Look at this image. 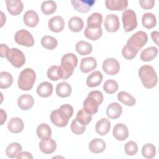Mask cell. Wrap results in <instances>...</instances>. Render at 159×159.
Segmentation results:
<instances>
[{"label":"cell","mask_w":159,"mask_h":159,"mask_svg":"<svg viewBox=\"0 0 159 159\" xmlns=\"http://www.w3.org/2000/svg\"><path fill=\"white\" fill-rule=\"evenodd\" d=\"M75 50L81 55H87L91 53L93 47L89 43L81 40L76 43Z\"/></svg>","instance_id":"obj_33"},{"label":"cell","mask_w":159,"mask_h":159,"mask_svg":"<svg viewBox=\"0 0 159 159\" xmlns=\"http://www.w3.org/2000/svg\"><path fill=\"white\" fill-rule=\"evenodd\" d=\"M71 130L76 135H81L86 130L84 125L80 123L76 118L73 119L71 123Z\"/></svg>","instance_id":"obj_45"},{"label":"cell","mask_w":159,"mask_h":159,"mask_svg":"<svg viewBox=\"0 0 159 159\" xmlns=\"http://www.w3.org/2000/svg\"><path fill=\"white\" fill-rule=\"evenodd\" d=\"M142 25L147 29H152L157 24V19L153 13H145L142 17Z\"/></svg>","instance_id":"obj_35"},{"label":"cell","mask_w":159,"mask_h":159,"mask_svg":"<svg viewBox=\"0 0 159 159\" xmlns=\"http://www.w3.org/2000/svg\"><path fill=\"white\" fill-rule=\"evenodd\" d=\"M122 112V106L117 102L111 103L106 109L107 116L111 119L119 118Z\"/></svg>","instance_id":"obj_22"},{"label":"cell","mask_w":159,"mask_h":159,"mask_svg":"<svg viewBox=\"0 0 159 159\" xmlns=\"http://www.w3.org/2000/svg\"><path fill=\"white\" fill-rule=\"evenodd\" d=\"M105 5L110 11H123L128 6L127 0H106Z\"/></svg>","instance_id":"obj_17"},{"label":"cell","mask_w":159,"mask_h":159,"mask_svg":"<svg viewBox=\"0 0 159 159\" xmlns=\"http://www.w3.org/2000/svg\"><path fill=\"white\" fill-rule=\"evenodd\" d=\"M124 150L126 155L132 156L135 155L138 152V145L134 141H129L125 144Z\"/></svg>","instance_id":"obj_46"},{"label":"cell","mask_w":159,"mask_h":159,"mask_svg":"<svg viewBox=\"0 0 159 159\" xmlns=\"http://www.w3.org/2000/svg\"><path fill=\"white\" fill-rule=\"evenodd\" d=\"M118 100L127 106H133L135 104V99L129 93L125 91H120L117 94Z\"/></svg>","instance_id":"obj_36"},{"label":"cell","mask_w":159,"mask_h":159,"mask_svg":"<svg viewBox=\"0 0 159 159\" xmlns=\"http://www.w3.org/2000/svg\"><path fill=\"white\" fill-rule=\"evenodd\" d=\"M84 27L83 19L78 16L72 17L68 20V27L70 30L73 32H80Z\"/></svg>","instance_id":"obj_30"},{"label":"cell","mask_w":159,"mask_h":159,"mask_svg":"<svg viewBox=\"0 0 159 159\" xmlns=\"http://www.w3.org/2000/svg\"><path fill=\"white\" fill-rule=\"evenodd\" d=\"M148 36L146 32L140 30L132 35L127 40V44L134 47L138 51L140 50L147 42Z\"/></svg>","instance_id":"obj_8"},{"label":"cell","mask_w":159,"mask_h":159,"mask_svg":"<svg viewBox=\"0 0 159 159\" xmlns=\"http://www.w3.org/2000/svg\"><path fill=\"white\" fill-rule=\"evenodd\" d=\"M102 22V16L98 12H94L87 19V27L91 28L101 27Z\"/></svg>","instance_id":"obj_31"},{"label":"cell","mask_w":159,"mask_h":159,"mask_svg":"<svg viewBox=\"0 0 159 159\" xmlns=\"http://www.w3.org/2000/svg\"><path fill=\"white\" fill-rule=\"evenodd\" d=\"M106 143L104 141L99 138L92 140L88 145L89 150L94 153H99L104 151L106 149Z\"/></svg>","instance_id":"obj_24"},{"label":"cell","mask_w":159,"mask_h":159,"mask_svg":"<svg viewBox=\"0 0 159 159\" xmlns=\"http://www.w3.org/2000/svg\"><path fill=\"white\" fill-rule=\"evenodd\" d=\"M138 52L139 51L134 47L126 44L122 49V55L123 57L127 60H132L136 57Z\"/></svg>","instance_id":"obj_43"},{"label":"cell","mask_w":159,"mask_h":159,"mask_svg":"<svg viewBox=\"0 0 159 159\" xmlns=\"http://www.w3.org/2000/svg\"><path fill=\"white\" fill-rule=\"evenodd\" d=\"M39 148L45 154H50L54 152L57 148V143L52 138L42 139L39 142Z\"/></svg>","instance_id":"obj_16"},{"label":"cell","mask_w":159,"mask_h":159,"mask_svg":"<svg viewBox=\"0 0 159 159\" xmlns=\"http://www.w3.org/2000/svg\"><path fill=\"white\" fill-rule=\"evenodd\" d=\"M103 76L99 71H94L91 73L86 79V84L89 88L98 86L102 82Z\"/></svg>","instance_id":"obj_23"},{"label":"cell","mask_w":159,"mask_h":159,"mask_svg":"<svg viewBox=\"0 0 159 159\" xmlns=\"http://www.w3.org/2000/svg\"><path fill=\"white\" fill-rule=\"evenodd\" d=\"M34 99L30 94H23L19 97L17 99V104L20 109L24 111H27L33 107Z\"/></svg>","instance_id":"obj_20"},{"label":"cell","mask_w":159,"mask_h":159,"mask_svg":"<svg viewBox=\"0 0 159 159\" xmlns=\"http://www.w3.org/2000/svg\"><path fill=\"white\" fill-rule=\"evenodd\" d=\"M139 4L144 9H150L153 7L155 1L153 0H140Z\"/></svg>","instance_id":"obj_47"},{"label":"cell","mask_w":159,"mask_h":159,"mask_svg":"<svg viewBox=\"0 0 159 159\" xmlns=\"http://www.w3.org/2000/svg\"><path fill=\"white\" fill-rule=\"evenodd\" d=\"M111 122L110 121L106 119L102 118L99 119L95 126V129L96 132L100 135H106L110 130Z\"/></svg>","instance_id":"obj_26"},{"label":"cell","mask_w":159,"mask_h":159,"mask_svg":"<svg viewBox=\"0 0 159 159\" xmlns=\"http://www.w3.org/2000/svg\"><path fill=\"white\" fill-rule=\"evenodd\" d=\"M78 65V58L74 53H68L65 54L61 59V65L63 72V80H66L70 78L73 71L74 68L76 67Z\"/></svg>","instance_id":"obj_5"},{"label":"cell","mask_w":159,"mask_h":159,"mask_svg":"<svg viewBox=\"0 0 159 159\" xmlns=\"http://www.w3.org/2000/svg\"><path fill=\"white\" fill-rule=\"evenodd\" d=\"M9 51V48L7 45L3 43L1 44V57L2 58L6 57Z\"/></svg>","instance_id":"obj_48"},{"label":"cell","mask_w":159,"mask_h":159,"mask_svg":"<svg viewBox=\"0 0 159 159\" xmlns=\"http://www.w3.org/2000/svg\"><path fill=\"white\" fill-rule=\"evenodd\" d=\"M96 1L94 0H72L71 3L73 8L81 13L88 12L93 6Z\"/></svg>","instance_id":"obj_12"},{"label":"cell","mask_w":159,"mask_h":159,"mask_svg":"<svg viewBox=\"0 0 159 159\" xmlns=\"http://www.w3.org/2000/svg\"><path fill=\"white\" fill-rule=\"evenodd\" d=\"M22 151V146L17 142H12L6 149V154L9 158H16L18 153Z\"/></svg>","instance_id":"obj_37"},{"label":"cell","mask_w":159,"mask_h":159,"mask_svg":"<svg viewBox=\"0 0 159 159\" xmlns=\"http://www.w3.org/2000/svg\"><path fill=\"white\" fill-rule=\"evenodd\" d=\"M102 67L103 71L109 75H116L120 70V64L114 58H108L104 60Z\"/></svg>","instance_id":"obj_10"},{"label":"cell","mask_w":159,"mask_h":159,"mask_svg":"<svg viewBox=\"0 0 159 159\" xmlns=\"http://www.w3.org/2000/svg\"><path fill=\"white\" fill-rule=\"evenodd\" d=\"M57 9V4L53 1H45L41 4L42 12L45 15H50L55 12Z\"/></svg>","instance_id":"obj_40"},{"label":"cell","mask_w":159,"mask_h":159,"mask_svg":"<svg viewBox=\"0 0 159 159\" xmlns=\"http://www.w3.org/2000/svg\"><path fill=\"white\" fill-rule=\"evenodd\" d=\"M142 156L147 159L153 158L156 154V148L152 143L145 144L142 148Z\"/></svg>","instance_id":"obj_42"},{"label":"cell","mask_w":159,"mask_h":159,"mask_svg":"<svg viewBox=\"0 0 159 159\" xmlns=\"http://www.w3.org/2000/svg\"><path fill=\"white\" fill-rule=\"evenodd\" d=\"M84 36L89 40H97L102 34V30L101 27L98 28H91L86 26L84 31Z\"/></svg>","instance_id":"obj_32"},{"label":"cell","mask_w":159,"mask_h":159,"mask_svg":"<svg viewBox=\"0 0 159 159\" xmlns=\"http://www.w3.org/2000/svg\"><path fill=\"white\" fill-rule=\"evenodd\" d=\"M71 91V86L65 81L58 83L56 86V93L60 98H67L70 96Z\"/></svg>","instance_id":"obj_27"},{"label":"cell","mask_w":159,"mask_h":159,"mask_svg":"<svg viewBox=\"0 0 159 159\" xmlns=\"http://www.w3.org/2000/svg\"><path fill=\"white\" fill-rule=\"evenodd\" d=\"M36 80V74L34 70L30 68L23 70L19 74L18 78V86L23 91L30 90Z\"/></svg>","instance_id":"obj_4"},{"label":"cell","mask_w":159,"mask_h":159,"mask_svg":"<svg viewBox=\"0 0 159 159\" xmlns=\"http://www.w3.org/2000/svg\"><path fill=\"white\" fill-rule=\"evenodd\" d=\"M25 24L30 27H35L39 23V17L37 13L33 10H29L25 12L23 16Z\"/></svg>","instance_id":"obj_19"},{"label":"cell","mask_w":159,"mask_h":159,"mask_svg":"<svg viewBox=\"0 0 159 159\" xmlns=\"http://www.w3.org/2000/svg\"><path fill=\"white\" fill-rule=\"evenodd\" d=\"M49 29L53 32H61L65 27L64 19L60 16H53L50 19L48 22Z\"/></svg>","instance_id":"obj_15"},{"label":"cell","mask_w":159,"mask_h":159,"mask_svg":"<svg viewBox=\"0 0 159 159\" xmlns=\"http://www.w3.org/2000/svg\"><path fill=\"white\" fill-rule=\"evenodd\" d=\"M0 76V88L1 89H6L11 86L13 78L11 73L7 71H1Z\"/></svg>","instance_id":"obj_38"},{"label":"cell","mask_w":159,"mask_h":159,"mask_svg":"<svg viewBox=\"0 0 159 159\" xmlns=\"http://www.w3.org/2000/svg\"><path fill=\"white\" fill-rule=\"evenodd\" d=\"M7 60L16 68L22 66L25 62V57L24 53L17 48H12L6 56Z\"/></svg>","instance_id":"obj_7"},{"label":"cell","mask_w":159,"mask_h":159,"mask_svg":"<svg viewBox=\"0 0 159 159\" xmlns=\"http://www.w3.org/2000/svg\"><path fill=\"white\" fill-rule=\"evenodd\" d=\"M41 45L46 49L53 50L57 47L58 42L57 40L52 36L45 35L41 39Z\"/></svg>","instance_id":"obj_39"},{"label":"cell","mask_w":159,"mask_h":159,"mask_svg":"<svg viewBox=\"0 0 159 159\" xmlns=\"http://www.w3.org/2000/svg\"><path fill=\"white\" fill-rule=\"evenodd\" d=\"M104 99L102 93L98 90L89 92L88 96L83 101V109L90 114H94L98 111L99 106Z\"/></svg>","instance_id":"obj_3"},{"label":"cell","mask_w":159,"mask_h":159,"mask_svg":"<svg viewBox=\"0 0 159 159\" xmlns=\"http://www.w3.org/2000/svg\"><path fill=\"white\" fill-rule=\"evenodd\" d=\"M123 27L125 32H129L134 30L137 26V20L135 12L130 9L125 10L122 15Z\"/></svg>","instance_id":"obj_6"},{"label":"cell","mask_w":159,"mask_h":159,"mask_svg":"<svg viewBox=\"0 0 159 159\" xmlns=\"http://www.w3.org/2000/svg\"><path fill=\"white\" fill-rule=\"evenodd\" d=\"M112 134L116 140L120 141L125 140L129 136L127 127L122 123H118L114 127Z\"/></svg>","instance_id":"obj_13"},{"label":"cell","mask_w":159,"mask_h":159,"mask_svg":"<svg viewBox=\"0 0 159 159\" xmlns=\"http://www.w3.org/2000/svg\"><path fill=\"white\" fill-rule=\"evenodd\" d=\"M158 35H159V33L157 30H155V31H153L151 33V37H152V39L153 40V41L157 44V45H158Z\"/></svg>","instance_id":"obj_50"},{"label":"cell","mask_w":159,"mask_h":159,"mask_svg":"<svg viewBox=\"0 0 159 159\" xmlns=\"http://www.w3.org/2000/svg\"><path fill=\"white\" fill-rule=\"evenodd\" d=\"M104 25L107 32H117L120 27V22L118 16L114 14L107 15L104 20Z\"/></svg>","instance_id":"obj_11"},{"label":"cell","mask_w":159,"mask_h":159,"mask_svg":"<svg viewBox=\"0 0 159 159\" xmlns=\"http://www.w3.org/2000/svg\"><path fill=\"white\" fill-rule=\"evenodd\" d=\"M47 76L52 81H58L62 79L63 76V72L61 68L58 65H53L50 66L47 70Z\"/></svg>","instance_id":"obj_28"},{"label":"cell","mask_w":159,"mask_h":159,"mask_svg":"<svg viewBox=\"0 0 159 159\" xmlns=\"http://www.w3.org/2000/svg\"><path fill=\"white\" fill-rule=\"evenodd\" d=\"M73 111V107L70 104H63L58 109L51 112L50 120L55 125L64 127L66 126L70 118L72 117Z\"/></svg>","instance_id":"obj_1"},{"label":"cell","mask_w":159,"mask_h":159,"mask_svg":"<svg viewBox=\"0 0 159 159\" xmlns=\"http://www.w3.org/2000/svg\"><path fill=\"white\" fill-rule=\"evenodd\" d=\"M6 7L7 11L12 16L20 14L24 8L23 3L20 0H6Z\"/></svg>","instance_id":"obj_14"},{"label":"cell","mask_w":159,"mask_h":159,"mask_svg":"<svg viewBox=\"0 0 159 159\" xmlns=\"http://www.w3.org/2000/svg\"><path fill=\"white\" fill-rule=\"evenodd\" d=\"M52 92L53 85L48 81L42 82L37 88V94L42 98H47L51 96Z\"/></svg>","instance_id":"obj_25"},{"label":"cell","mask_w":159,"mask_h":159,"mask_svg":"<svg viewBox=\"0 0 159 159\" xmlns=\"http://www.w3.org/2000/svg\"><path fill=\"white\" fill-rule=\"evenodd\" d=\"M36 133L38 137L42 140L50 138L52 135L51 129L50 126L45 123H42L38 125L37 127Z\"/></svg>","instance_id":"obj_34"},{"label":"cell","mask_w":159,"mask_h":159,"mask_svg":"<svg viewBox=\"0 0 159 159\" xmlns=\"http://www.w3.org/2000/svg\"><path fill=\"white\" fill-rule=\"evenodd\" d=\"M139 76L142 81L143 86L151 89L154 88L158 82V76L153 66L150 65L142 66L139 70Z\"/></svg>","instance_id":"obj_2"},{"label":"cell","mask_w":159,"mask_h":159,"mask_svg":"<svg viewBox=\"0 0 159 159\" xmlns=\"http://www.w3.org/2000/svg\"><path fill=\"white\" fill-rule=\"evenodd\" d=\"M97 66L96 60L91 57H85L81 59L80 63V70L84 73L94 70Z\"/></svg>","instance_id":"obj_18"},{"label":"cell","mask_w":159,"mask_h":159,"mask_svg":"<svg viewBox=\"0 0 159 159\" xmlns=\"http://www.w3.org/2000/svg\"><path fill=\"white\" fill-rule=\"evenodd\" d=\"M158 48L156 47H150L143 50L140 53V59L143 61H149L153 60L157 55Z\"/></svg>","instance_id":"obj_29"},{"label":"cell","mask_w":159,"mask_h":159,"mask_svg":"<svg viewBox=\"0 0 159 159\" xmlns=\"http://www.w3.org/2000/svg\"><path fill=\"white\" fill-rule=\"evenodd\" d=\"M118 88L119 85L117 81L111 79L107 80L103 85V89L107 94H113L116 93Z\"/></svg>","instance_id":"obj_44"},{"label":"cell","mask_w":159,"mask_h":159,"mask_svg":"<svg viewBox=\"0 0 159 159\" xmlns=\"http://www.w3.org/2000/svg\"><path fill=\"white\" fill-rule=\"evenodd\" d=\"M24 124L22 120L18 117H12L7 124L8 130L14 134H18L24 129Z\"/></svg>","instance_id":"obj_21"},{"label":"cell","mask_w":159,"mask_h":159,"mask_svg":"<svg viewBox=\"0 0 159 159\" xmlns=\"http://www.w3.org/2000/svg\"><path fill=\"white\" fill-rule=\"evenodd\" d=\"M76 119L82 124L86 125L91 121L92 114L83 108L78 111L76 114Z\"/></svg>","instance_id":"obj_41"},{"label":"cell","mask_w":159,"mask_h":159,"mask_svg":"<svg viewBox=\"0 0 159 159\" xmlns=\"http://www.w3.org/2000/svg\"><path fill=\"white\" fill-rule=\"evenodd\" d=\"M1 125H3L4 122L7 119V115L6 112L2 109H1Z\"/></svg>","instance_id":"obj_51"},{"label":"cell","mask_w":159,"mask_h":159,"mask_svg":"<svg viewBox=\"0 0 159 159\" xmlns=\"http://www.w3.org/2000/svg\"><path fill=\"white\" fill-rule=\"evenodd\" d=\"M17 158H31L34 157L32 154L28 152H20L16 157Z\"/></svg>","instance_id":"obj_49"},{"label":"cell","mask_w":159,"mask_h":159,"mask_svg":"<svg viewBox=\"0 0 159 159\" xmlns=\"http://www.w3.org/2000/svg\"><path fill=\"white\" fill-rule=\"evenodd\" d=\"M14 40L17 43L27 47H32L34 45V39L32 35L25 29L18 30L15 34Z\"/></svg>","instance_id":"obj_9"}]
</instances>
